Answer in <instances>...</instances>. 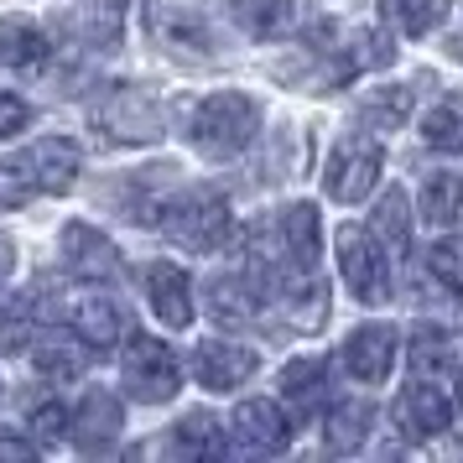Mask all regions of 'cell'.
<instances>
[{
	"label": "cell",
	"mask_w": 463,
	"mask_h": 463,
	"mask_svg": "<svg viewBox=\"0 0 463 463\" xmlns=\"http://www.w3.org/2000/svg\"><path fill=\"white\" fill-rule=\"evenodd\" d=\"M255 130H260V105H255L250 94H234V89L209 94L188 120L193 146L203 151V156H213V162L240 156V151L255 141Z\"/></svg>",
	"instance_id": "cell-1"
},
{
	"label": "cell",
	"mask_w": 463,
	"mask_h": 463,
	"mask_svg": "<svg viewBox=\"0 0 463 463\" xmlns=\"http://www.w3.org/2000/svg\"><path fill=\"white\" fill-rule=\"evenodd\" d=\"M94 130L115 146H146L167 136V105L141 84H109L94 105Z\"/></svg>",
	"instance_id": "cell-2"
},
{
	"label": "cell",
	"mask_w": 463,
	"mask_h": 463,
	"mask_svg": "<svg viewBox=\"0 0 463 463\" xmlns=\"http://www.w3.org/2000/svg\"><path fill=\"white\" fill-rule=\"evenodd\" d=\"M156 230H167V240H177L183 250L209 255L230 240V203H224V193H213V188H183L172 198V209L162 213Z\"/></svg>",
	"instance_id": "cell-3"
},
{
	"label": "cell",
	"mask_w": 463,
	"mask_h": 463,
	"mask_svg": "<svg viewBox=\"0 0 463 463\" xmlns=\"http://www.w3.org/2000/svg\"><path fill=\"white\" fill-rule=\"evenodd\" d=\"M146 32L151 43L183 58H213V16L209 0H146Z\"/></svg>",
	"instance_id": "cell-4"
},
{
	"label": "cell",
	"mask_w": 463,
	"mask_h": 463,
	"mask_svg": "<svg viewBox=\"0 0 463 463\" xmlns=\"http://www.w3.org/2000/svg\"><path fill=\"white\" fill-rule=\"evenodd\" d=\"M120 380H126V396L146 401V406H162V401L177 396L183 370H177V354H172L162 338L130 334L126 354H120Z\"/></svg>",
	"instance_id": "cell-5"
},
{
	"label": "cell",
	"mask_w": 463,
	"mask_h": 463,
	"mask_svg": "<svg viewBox=\"0 0 463 463\" xmlns=\"http://www.w3.org/2000/svg\"><path fill=\"white\" fill-rule=\"evenodd\" d=\"M380 167H385L380 141H375V136H364V130H349V136L334 146V156H328L323 188H328L334 203H359V198L380 183Z\"/></svg>",
	"instance_id": "cell-6"
},
{
	"label": "cell",
	"mask_w": 463,
	"mask_h": 463,
	"mask_svg": "<svg viewBox=\"0 0 463 463\" xmlns=\"http://www.w3.org/2000/svg\"><path fill=\"white\" fill-rule=\"evenodd\" d=\"M338 271L349 281V297L375 307V302H391V255L375 245L370 230H338Z\"/></svg>",
	"instance_id": "cell-7"
},
{
	"label": "cell",
	"mask_w": 463,
	"mask_h": 463,
	"mask_svg": "<svg viewBox=\"0 0 463 463\" xmlns=\"http://www.w3.org/2000/svg\"><path fill=\"white\" fill-rule=\"evenodd\" d=\"M317 250H323L317 209L313 203H292L276 219V255H260L255 271H317Z\"/></svg>",
	"instance_id": "cell-8"
},
{
	"label": "cell",
	"mask_w": 463,
	"mask_h": 463,
	"mask_svg": "<svg viewBox=\"0 0 463 463\" xmlns=\"http://www.w3.org/2000/svg\"><path fill=\"white\" fill-rule=\"evenodd\" d=\"M292 432H297V421L287 417L276 401H245L230 417V448L234 453H250V458L281 453V448L292 442Z\"/></svg>",
	"instance_id": "cell-9"
},
{
	"label": "cell",
	"mask_w": 463,
	"mask_h": 463,
	"mask_svg": "<svg viewBox=\"0 0 463 463\" xmlns=\"http://www.w3.org/2000/svg\"><path fill=\"white\" fill-rule=\"evenodd\" d=\"M255 364H260V354L245 349V344H234V338H203V344L193 349V375H198V385L213 391V396L240 391V385L255 375Z\"/></svg>",
	"instance_id": "cell-10"
},
{
	"label": "cell",
	"mask_w": 463,
	"mask_h": 463,
	"mask_svg": "<svg viewBox=\"0 0 463 463\" xmlns=\"http://www.w3.org/2000/svg\"><path fill=\"white\" fill-rule=\"evenodd\" d=\"M177 193H183L177 167H141V172H130L126 183H120V209H126L130 224H146V230H156Z\"/></svg>",
	"instance_id": "cell-11"
},
{
	"label": "cell",
	"mask_w": 463,
	"mask_h": 463,
	"mask_svg": "<svg viewBox=\"0 0 463 463\" xmlns=\"http://www.w3.org/2000/svg\"><path fill=\"white\" fill-rule=\"evenodd\" d=\"M209 313L224 328L260 323V313H266V281H260V271H234V276L209 281Z\"/></svg>",
	"instance_id": "cell-12"
},
{
	"label": "cell",
	"mask_w": 463,
	"mask_h": 463,
	"mask_svg": "<svg viewBox=\"0 0 463 463\" xmlns=\"http://www.w3.org/2000/svg\"><path fill=\"white\" fill-rule=\"evenodd\" d=\"M448 421H453V406H448V396H442V391H438L427 375H417L406 391H401V401H396V427H401V438H406V442L438 438Z\"/></svg>",
	"instance_id": "cell-13"
},
{
	"label": "cell",
	"mask_w": 463,
	"mask_h": 463,
	"mask_svg": "<svg viewBox=\"0 0 463 463\" xmlns=\"http://www.w3.org/2000/svg\"><path fill=\"white\" fill-rule=\"evenodd\" d=\"M63 266L79 281H120V250L94 224H68L63 230Z\"/></svg>",
	"instance_id": "cell-14"
},
{
	"label": "cell",
	"mask_w": 463,
	"mask_h": 463,
	"mask_svg": "<svg viewBox=\"0 0 463 463\" xmlns=\"http://www.w3.org/2000/svg\"><path fill=\"white\" fill-rule=\"evenodd\" d=\"M22 167H26V177H32L37 193H68L73 177H79V167H84V151H79V141H68V136H43L22 156Z\"/></svg>",
	"instance_id": "cell-15"
},
{
	"label": "cell",
	"mask_w": 463,
	"mask_h": 463,
	"mask_svg": "<svg viewBox=\"0 0 463 463\" xmlns=\"http://www.w3.org/2000/svg\"><path fill=\"white\" fill-rule=\"evenodd\" d=\"M396 344L401 338L391 323H364L344 344V370L354 380H364V385H380V380L391 375V364H396Z\"/></svg>",
	"instance_id": "cell-16"
},
{
	"label": "cell",
	"mask_w": 463,
	"mask_h": 463,
	"mask_svg": "<svg viewBox=\"0 0 463 463\" xmlns=\"http://www.w3.org/2000/svg\"><path fill=\"white\" fill-rule=\"evenodd\" d=\"M396 58V43H391V32H375V26H364L354 32L344 47H334V58H328V73H323V89H338L359 79V73H370V68H385Z\"/></svg>",
	"instance_id": "cell-17"
},
{
	"label": "cell",
	"mask_w": 463,
	"mask_h": 463,
	"mask_svg": "<svg viewBox=\"0 0 463 463\" xmlns=\"http://www.w3.org/2000/svg\"><path fill=\"white\" fill-rule=\"evenodd\" d=\"M68 37L73 43L109 52L126 37V0H73L68 5Z\"/></svg>",
	"instance_id": "cell-18"
},
{
	"label": "cell",
	"mask_w": 463,
	"mask_h": 463,
	"mask_svg": "<svg viewBox=\"0 0 463 463\" xmlns=\"http://www.w3.org/2000/svg\"><path fill=\"white\" fill-rule=\"evenodd\" d=\"M120 427H126L120 401L109 396V391H84L79 411H73V442H79V453H109L115 438H120Z\"/></svg>",
	"instance_id": "cell-19"
},
{
	"label": "cell",
	"mask_w": 463,
	"mask_h": 463,
	"mask_svg": "<svg viewBox=\"0 0 463 463\" xmlns=\"http://www.w3.org/2000/svg\"><path fill=\"white\" fill-rule=\"evenodd\" d=\"M73 334L84 338V349L89 354H109L120 338H126V307L115 302V297H79L73 302Z\"/></svg>",
	"instance_id": "cell-20"
},
{
	"label": "cell",
	"mask_w": 463,
	"mask_h": 463,
	"mask_svg": "<svg viewBox=\"0 0 463 463\" xmlns=\"http://www.w3.org/2000/svg\"><path fill=\"white\" fill-rule=\"evenodd\" d=\"M146 297H151V313L167 328H188L193 323V281L183 266H172V260L146 266Z\"/></svg>",
	"instance_id": "cell-21"
},
{
	"label": "cell",
	"mask_w": 463,
	"mask_h": 463,
	"mask_svg": "<svg viewBox=\"0 0 463 463\" xmlns=\"http://www.w3.org/2000/svg\"><path fill=\"white\" fill-rule=\"evenodd\" d=\"M281 396H287L292 421H313L328 406V364L323 359H292L281 370Z\"/></svg>",
	"instance_id": "cell-22"
},
{
	"label": "cell",
	"mask_w": 463,
	"mask_h": 463,
	"mask_svg": "<svg viewBox=\"0 0 463 463\" xmlns=\"http://www.w3.org/2000/svg\"><path fill=\"white\" fill-rule=\"evenodd\" d=\"M47 313V287L37 281L32 292L11 297L5 307H0V354H22L26 344L37 338V317Z\"/></svg>",
	"instance_id": "cell-23"
},
{
	"label": "cell",
	"mask_w": 463,
	"mask_h": 463,
	"mask_svg": "<svg viewBox=\"0 0 463 463\" xmlns=\"http://www.w3.org/2000/svg\"><path fill=\"white\" fill-rule=\"evenodd\" d=\"M32 359H37V375L52 380V385L79 380V375H84V338H79V334H63V328H47V334H37V349H32Z\"/></svg>",
	"instance_id": "cell-24"
},
{
	"label": "cell",
	"mask_w": 463,
	"mask_h": 463,
	"mask_svg": "<svg viewBox=\"0 0 463 463\" xmlns=\"http://www.w3.org/2000/svg\"><path fill=\"white\" fill-rule=\"evenodd\" d=\"M52 43L32 16H0V63L5 68H43Z\"/></svg>",
	"instance_id": "cell-25"
},
{
	"label": "cell",
	"mask_w": 463,
	"mask_h": 463,
	"mask_svg": "<svg viewBox=\"0 0 463 463\" xmlns=\"http://www.w3.org/2000/svg\"><path fill=\"white\" fill-rule=\"evenodd\" d=\"M240 32H250L255 43H276L292 32V16H297V0H234L230 5Z\"/></svg>",
	"instance_id": "cell-26"
},
{
	"label": "cell",
	"mask_w": 463,
	"mask_h": 463,
	"mask_svg": "<svg viewBox=\"0 0 463 463\" xmlns=\"http://www.w3.org/2000/svg\"><path fill=\"white\" fill-rule=\"evenodd\" d=\"M370 234H375V245L391 255V260H396V255H406V245H411V213H406V193H401V188H391L375 203Z\"/></svg>",
	"instance_id": "cell-27"
},
{
	"label": "cell",
	"mask_w": 463,
	"mask_h": 463,
	"mask_svg": "<svg viewBox=\"0 0 463 463\" xmlns=\"http://www.w3.org/2000/svg\"><path fill=\"white\" fill-rule=\"evenodd\" d=\"M370 421H375V406H370V401H338L334 411H328L323 438H328L334 453H354V448H364V438H370Z\"/></svg>",
	"instance_id": "cell-28"
},
{
	"label": "cell",
	"mask_w": 463,
	"mask_h": 463,
	"mask_svg": "<svg viewBox=\"0 0 463 463\" xmlns=\"http://www.w3.org/2000/svg\"><path fill=\"white\" fill-rule=\"evenodd\" d=\"M380 16L401 37H427L448 22V0H380Z\"/></svg>",
	"instance_id": "cell-29"
},
{
	"label": "cell",
	"mask_w": 463,
	"mask_h": 463,
	"mask_svg": "<svg viewBox=\"0 0 463 463\" xmlns=\"http://www.w3.org/2000/svg\"><path fill=\"white\" fill-rule=\"evenodd\" d=\"M172 448H177L183 458H219L230 442H224L219 417H209V411H188V417L177 421V432H172Z\"/></svg>",
	"instance_id": "cell-30"
},
{
	"label": "cell",
	"mask_w": 463,
	"mask_h": 463,
	"mask_svg": "<svg viewBox=\"0 0 463 463\" xmlns=\"http://www.w3.org/2000/svg\"><path fill=\"white\" fill-rule=\"evenodd\" d=\"M421 213L432 224H463V177L458 172H432L421 188Z\"/></svg>",
	"instance_id": "cell-31"
},
{
	"label": "cell",
	"mask_w": 463,
	"mask_h": 463,
	"mask_svg": "<svg viewBox=\"0 0 463 463\" xmlns=\"http://www.w3.org/2000/svg\"><path fill=\"white\" fill-rule=\"evenodd\" d=\"M406 115H411V89L391 84V89H375V94L359 105V126L364 130H396Z\"/></svg>",
	"instance_id": "cell-32"
},
{
	"label": "cell",
	"mask_w": 463,
	"mask_h": 463,
	"mask_svg": "<svg viewBox=\"0 0 463 463\" xmlns=\"http://www.w3.org/2000/svg\"><path fill=\"white\" fill-rule=\"evenodd\" d=\"M421 136H427V146H438V151H463V105L458 99H442V105L427 115Z\"/></svg>",
	"instance_id": "cell-33"
},
{
	"label": "cell",
	"mask_w": 463,
	"mask_h": 463,
	"mask_svg": "<svg viewBox=\"0 0 463 463\" xmlns=\"http://www.w3.org/2000/svg\"><path fill=\"white\" fill-rule=\"evenodd\" d=\"M427 271L438 276L448 292H463V234H453V240H438V245H432V255H427Z\"/></svg>",
	"instance_id": "cell-34"
},
{
	"label": "cell",
	"mask_w": 463,
	"mask_h": 463,
	"mask_svg": "<svg viewBox=\"0 0 463 463\" xmlns=\"http://www.w3.org/2000/svg\"><path fill=\"white\" fill-rule=\"evenodd\" d=\"M442 364H448V338L438 328H417V338H411V375H438Z\"/></svg>",
	"instance_id": "cell-35"
},
{
	"label": "cell",
	"mask_w": 463,
	"mask_h": 463,
	"mask_svg": "<svg viewBox=\"0 0 463 463\" xmlns=\"http://www.w3.org/2000/svg\"><path fill=\"white\" fill-rule=\"evenodd\" d=\"M26 427H32V438L37 442H58L68 432V411L58 406V401H43V406H32Z\"/></svg>",
	"instance_id": "cell-36"
},
{
	"label": "cell",
	"mask_w": 463,
	"mask_h": 463,
	"mask_svg": "<svg viewBox=\"0 0 463 463\" xmlns=\"http://www.w3.org/2000/svg\"><path fill=\"white\" fill-rule=\"evenodd\" d=\"M32 177H26L22 162H0V209H22L26 198H32Z\"/></svg>",
	"instance_id": "cell-37"
},
{
	"label": "cell",
	"mask_w": 463,
	"mask_h": 463,
	"mask_svg": "<svg viewBox=\"0 0 463 463\" xmlns=\"http://www.w3.org/2000/svg\"><path fill=\"white\" fill-rule=\"evenodd\" d=\"M26 120H32V109H26V99H16V94H0V141H11V136H22Z\"/></svg>",
	"instance_id": "cell-38"
},
{
	"label": "cell",
	"mask_w": 463,
	"mask_h": 463,
	"mask_svg": "<svg viewBox=\"0 0 463 463\" xmlns=\"http://www.w3.org/2000/svg\"><path fill=\"white\" fill-rule=\"evenodd\" d=\"M11 271H16V245L0 234V292H5V281H11Z\"/></svg>",
	"instance_id": "cell-39"
},
{
	"label": "cell",
	"mask_w": 463,
	"mask_h": 463,
	"mask_svg": "<svg viewBox=\"0 0 463 463\" xmlns=\"http://www.w3.org/2000/svg\"><path fill=\"white\" fill-rule=\"evenodd\" d=\"M37 448L32 442H22V438H0V458H32Z\"/></svg>",
	"instance_id": "cell-40"
},
{
	"label": "cell",
	"mask_w": 463,
	"mask_h": 463,
	"mask_svg": "<svg viewBox=\"0 0 463 463\" xmlns=\"http://www.w3.org/2000/svg\"><path fill=\"white\" fill-rule=\"evenodd\" d=\"M453 52H458V58H463V37H453Z\"/></svg>",
	"instance_id": "cell-41"
},
{
	"label": "cell",
	"mask_w": 463,
	"mask_h": 463,
	"mask_svg": "<svg viewBox=\"0 0 463 463\" xmlns=\"http://www.w3.org/2000/svg\"><path fill=\"white\" fill-rule=\"evenodd\" d=\"M458 396H463V380H458Z\"/></svg>",
	"instance_id": "cell-42"
}]
</instances>
